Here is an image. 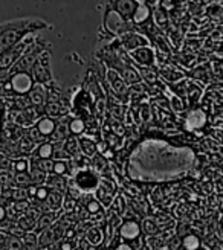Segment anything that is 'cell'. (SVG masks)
Masks as SVG:
<instances>
[{"mask_svg": "<svg viewBox=\"0 0 223 250\" xmlns=\"http://www.w3.org/2000/svg\"><path fill=\"white\" fill-rule=\"evenodd\" d=\"M46 26L47 24L39 19L37 20L22 19V20H12L5 24H0V54L8 51L12 46L19 44L35 29H42Z\"/></svg>", "mask_w": 223, "mask_h": 250, "instance_id": "6da1fadb", "label": "cell"}, {"mask_svg": "<svg viewBox=\"0 0 223 250\" xmlns=\"http://www.w3.org/2000/svg\"><path fill=\"white\" fill-rule=\"evenodd\" d=\"M32 44H35V40H34V35L31 34L24 40H22L19 44L12 46L11 49H8V51L0 54V72L8 73L17 64V61L29 51V47Z\"/></svg>", "mask_w": 223, "mask_h": 250, "instance_id": "7a4b0ae2", "label": "cell"}, {"mask_svg": "<svg viewBox=\"0 0 223 250\" xmlns=\"http://www.w3.org/2000/svg\"><path fill=\"white\" fill-rule=\"evenodd\" d=\"M104 28L109 32H112L113 35H116L121 39L122 35L133 32L136 26L133 23H130L129 20L122 19L115 9H112L110 6H107L106 14H104Z\"/></svg>", "mask_w": 223, "mask_h": 250, "instance_id": "3957f363", "label": "cell"}, {"mask_svg": "<svg viewBox=\"0 0 223 250\" xmlns=\"http://www.w3.org/2000/svg\"><path fill=\"white\" fill-rule=\"evenodd\" d=\"M106 78H107V83L110 85L112 92H113V95L119 99V104L127 103V96L130 93V89H129L127 83L121 78V75L113 69H109L106 72Z\"/></svg>", "mask_w": 223, "mask_h": 250, "instance_id": "277c9868", "label": "cell"}, {"mask_svg": "<svg viewBox=\"0 0 223 250\" xmlns=\"http://www.w3.org/2000/svg\"><path fill=\"white\" fill-rule=\"evenodd\" d=\"M73 183L78 188L81 192H92L100 188V179H98L96 172L89 171V169H80L75 177H73Z\"/></svg>", "mask_w": 223, "mask_h": 250, "instance_id": "5b68a950", "label": "cell"}, {"mask_svg": "<svg viewBox=\"0 0 223 250\" xmlns=\"http://www.w3.org/2000/svg\"><path fill=\"white\" fill-rule=\"evenodd\" d=\"M11 89L17 95H28L34 89V78L32 75L19 72V73H12V77L9 78Z\"/></svg>", "mask_w": 223, "mask_h": 250, "instance_id": "8992f818", "label": "cell"}, {"mask_svg": "<svg viewBox=\"0 0 223 250\" xmlns=\"http://www.w3.org/2000/svg\"><path fill=\"white\" fill-rule=\"evenodd\" d=\"M31 73H32L34 81H37L39 84H45L46 81H49V78H51V70H49V54L46 51L39 57Z\"/></svg>", "mask_w": 223, "mask_h": 250, "instance_id": "52a82bcc", "label": "cell"}, {"mask_svg": "<svg viewBox=\"0 0 223 250\" xmlns=\"http://www.w3.org/2000/svg\"><path fill=\"white\" fill-rule=\"evenodd\" d=\"M121 44L122 47L126 49V51L130 54L136 49H141V47H147L148 46V39L144 35H141L139 32H130V34H126L121 37Z\"/></svg>", "mask_w": 223, "mask_h": 250, "instance_id": "ba28073f", "label": "cell"}, {"mask_svg": "<svg viewBox=\"0 0 223 250\" xmlns=\"http://www.w3.org/2000/svg\"><path fill=\"white\" fill-rule=\"evenodd\" d=\"M130 58L136 62L138 66L141 67H153L155 64V52L150 46L147 47H141V49H136V51L130 52Z\"/></svg>", "mask_w": 223, "mask_h": 250, "instance_id": "9c48e42d", "label": "cell"}, {"mask_svg": "<svg viewBox=\"0 0 223 250\" xmlns=\"http://www.w3.org/2000/svg\"><path fill=\"white\" fill-rule=\"evenodd\" d=\"M109 6L115 9L122 19L130 21L136 11V6H138V2H134V0H116V2H112Z\"/></svg>", "mask_w": 223, "mask_h": 250, "instance_id": "30bf717a", "label": "cell"}, {"mask_svg": "<svg viewBox=\"0 0 223 250\" xmlns=\"http://www.w3.org/2000/svg\"><path fill=\"white\" fill-rule=\"evenodd\" d=\"M118 235L121 236L122 240L134 241V240H138L139 235H141V226L136 221H133V220H127V221H124L119 226Z\"/></svg>", "mask_w": 223, "mask_h": 250, "instance_id": "8fae6325", "label": "cell"}, {"mask_svg": "<svg viewBox=\"0 0 223 250\" xmlns=\"http://www.w3.org/2000/svg\"><path fill=\"white\" fill-rule=\"evenodd\" d=\"M152 17V9H150V5L147 2H138V6H136V11L132 17V23L134 26H139V24H144L150 20Z\"/></svg>", "mask_w": 223, "mask_h": 250, "instance_id": "7c38bea8", "label": "cell"}, {"mask_svg": "<svg viewBox=\"0 0 223 250\" xmlns=\"http://www.w3.org/2000/svg\"><path fill=\"white\" fill-rule=\"evenodd\" d=\"M35 128L42 133V136L46 137V136H52L54 134V131L57 128V124H55V121L52 118L45 116V118L39 119V122L35 124Z\"/></svg>", "mask_w": 223, "mask_h": 250, "instance_id": "4fadbf2b", "label": "cell"}, {"mask_svg": "<svg viewBox=\"0 0 223 250\" xmlns=\"http://www.w3.org/2000/svg\"><path fill=\"white\" fill-rule=\"evenodd\" d=\"M80 144V153L86 157H93L98 154L96 151V142H93L89 137H80L78 139Z\"/></svg>", "mask_w": 223, "mask_h": 250, "instance_id": "5bb4252c", "label": "cell"}, {"mask_svg": "<svg viewBox=\"0 0 223 250\" xmlns=\"http://www.w3.org/2000/svg\"><path fill=\"white\" fill-rule=\"evenodd\" d=\"M103 238H104V233L100 228H90L88 232H86V241H88L90 246H100L103 243Z\"/></svg>", "mask_w": 223, "mask_h": 250, "instance_id": "9a60e30c", "label": "cell"}, {"mask_svg": "<svg viewBox=\"0 0 223 250\" xmlns=\"http://www.w3.org/2000/svg\"><path fill=\"white\" fill-rule=\"evenodd\" d=\"M63 202H65V198H63V194H61L60 191H51L47 195V200H46L47 208L51 210L60 209L61 206H63Z\"/></svg>", "mask_w": 223, "mask_h": 250, "instance_id": "2e32d148", "label": "cell"}, {"mask_svg": "<svg viewBox=\"0 0 223 250\" xmlns=\"http://www.w3.org/2000/svg\"><path fill=\"white\" fill-rule=\"evenodd\" d=\"M54 153H55V148L51 142H43L37 148V157L40 160H51L54 157Z\"/></svg>", "mask_w": 223, "mask_h": 250, "instance_id": "e0dca14e", "label": "cell"}, {"mask_svg": "<svg viewBox=\"0 0 223 250\" xmlns=\"http://www.w3.org/2000/svg\"><path fill=\"white\" fill-rule=\"evenodd\" d=\"M29 95H31V103L34 105H42L46 98V89L43 87V84H35Z\"/></svg>", "mask_w": 223, "mask_h": 250, "instance_id": "ac0fdd59", "label": "cell"}, {"mask_svg": "<svg viewBox=\"0 0 223 250\" xmlns=\"http://www.w3.org/2000/svg\"><path fill=\"white\" fill-rule=\"evenodd\" d=\"M67 127H69V133L72 136H81L86 130V122L81 118H73L67 124Z\"/></svg>", "mask_w": 223, "mask_h": 250, "instance_id": "d6986e66", "label": "cell"}, {"mask_svg": "<svg viewBox=\"0 0 223 250\" xmlns=\"http://www.w3.org/2000/svg\"><path fill=\"white\" fill-rule=\"evenodd\" d=\"M63 149L70 156V159L78 156L80 154V144H78L77 137H67V141L63 145Z\"/></svg>", "mask_w": 223, "mask_h": 250, "instance_id": "ffe728a7", "label": "cell"}, {"mask_svg": "<svg viewBox=\"0 0 223 250\" xmlns=\"http://www.w3.org/2000/svg\"><path fill=\"white\" fill-rule=\"evenodd\" d=\"M92 103H93V98L89 95V92H86V90H81L75 98V104L78 107H81V110H89Z\"/></svg>", "mask_w": 223, "mask_h": 250, "instance_id": "44dd1931", "label": "cell"}, {"mask_svg": "<svg viewBox=\"0 0 223 250\" xmlns=\"http://www.w3.org/2000/svg\"><path fill=\"white\" fill-rule=\"evenodd\" d=\"M139 77H142V80L147 83V84H156L159 77H157V72L155 70V67H141V72H139Z\"/></svg>", "mask_w": 223, "mask_h": 250, "instance_id": "7402d4cb", "label": "cell"}, {"mask_svg": "<svg viewBox=\"0 0 223 250\" xmlns=\"http://www.w3.org/2000/svg\"><path fill=\"white\" fill-rule=\"evenodd\" d=\"M3 247L6 250H24V246L23 243L17 238L14 235H8L5 241H3Z\"/></svg>", "mask_w": 223, "mask_h": 250, "instance_id": "603a6c76", "label": "cell"}, {"mask_svg": "<svg viewBox=\"0 0 223 250\" xmlns=\"http://www.w3.org/2000/svg\"><path fill=\"white\" fill-rule=\"evenodd\" d=\"M55 241V236H54V228H49L46 230L42 232L40 238H39V246L42 249H46L47 244H52Z\"/></svg>", "mask_w": 223, "mask_h": 250, "instance_id": "cb8c5ba5", "label": "cell"}, {"mask_svg": "<svg viewBox=\"0 0 223 250\" xmlns=\"http://www.w3.org/2000/svg\"><path fill=\"white\" fill-rule=\"evenodd\" d=\"M182 246H183V250H197V249H201V240L197 238L196 235H187L182 240Z\"/></svg>", "mask_w": 223, "mask_h": 250, "instance_id": "d4e9b609", "label": "cell"}, {"mask_svg": "<svg viewBox=\"0 0 223 250\" xmlns=\"http://www.w3.org/2000/svg\"><path fill=\"white\" fill-rule=\"evenodd\" d=\"M153 19L155 23L157 24L159 28H167L168 26V16H167V11H164L162 8H159L153 12Z\"/></svg>", "mask_w": 223, "mask_h": 250, "instance_id": "484cf974", "label": "cell"}, {"mask_svg": "<svg viewBox=\"0 0 223 250\" xmlns=\"http://www.w3.org/2000/svg\"><path fill=\"white\" fill-rule=\"evenodd\" d=\"M23 246H24V250H37V247H39V238H37V235L32 232H28L23 238Z\"/></svg>", "mask_w": 223, "mask_h": 250, "instance_id": "4316f807", "label": "cell"}, {"mask_svg": "<svg viewBox=\"0 0 223 250\" xmlns=\"http://www.w3.org/2000/svg\"><path fill=\"white\" fill-rule=\"evenodd\" d=\"M67 136H69V127H67L66 124H61L60 127L55 128V131L52 134V139L54 141H60V142H66Z\"/></svg>", "mask_w": 223, "mask_h": 250, "instance_id": "83f0119b", "label": "cell"}, {"mask_svg": "<svg viewBox=\"0 0 223 250\" xmlns=\"http://www.w3.org/2000/svg\"><path fill=\"white\" fill-rule=\"evenodd\" d=\"M29 176H31L32 185H42V183L46 180V172H43L42 169H39L35 165H32Z\"/></svg>", "mask_w": 223, "mask_h": 250, "instance_id": "f1b7e54d", "label": "cell"}, {"mask_svg": "<svg viewBox=\"0 0 223 250\" xmlns=\"http://www.w3.org/2000/svg\"><path fill=\"white\" fill-rule=\"evenodd\" d=\"M35 223H37V221H35L34 217L23 215V217H20V220H19V228H20L22 230H32V229L37 226Z\"/></svg>", "mask_w": 223, "mask_h": 250, "instance_id": "f546056e", "label": "cell"}, {"mask_svg": "<svg viewBox=\"0 0 223 250\" xmlns=\"http://www.w3.org/2000/svg\"><path fill=\"white\" fill-rule=\"evenodd\" d=\"M69 171V167L65 160H55L54 162V167H52V172L54 176H58V177H63L65 174H67Z\"/></svg>", "mask_w": 223, "mask_h": 250, "instance_id": "4dcf8cb0", "label": "cell"}, {"mask_svg": "<svg viewBox=\"0 0 223 250\" xmlns=\"http://www.w3.org/2000/svg\"><path fill=\"white\" fill-rule=\"evenodd\" d=\"M86 210H88V214H90V215H98L103 212V205L98 202L96 198L89 200V203L86 205Z\"/></svg>", "mask_w": 223, "mask_h": 250, "instance_id": "1f68e13d", "label": "cell"}, {"mask_svg": "<svg viewBox=\"0 0 223 250\" xmlns=\"http://www.w3.org/2000/svg\"><path fill=\"white\" fill-rule=\"evenodd\" d=\"M14 179H16V183L17 185H23V186H26V188H29L32 185L31 176H29L28 172H17Z\"/></svg>", "mask_w": 223, "mask_h": 250, "instance_id": "d6a6232c", "label": "cell"}, {"mask_svg": "<svg viewBox=\"0 0 223 250\" xmlns=\"http://www.w3.org/2000/svg\"><path fill=\"white\" fill-rule=\"evenodd\" d=\"M93 167H95V169L96 171H103L106 167H107V160L101 156V154H96V156H93Z\"/></svg>", "mask_w": 223, "mask_h": 250, "instance_id": "836d02e7", "label": "cell"}, {"mask_svg": "<svg viewBox=\"0 0 223 250\" xmlns=\"http://www.w3.org/2000/svg\"><path fill=\"white\" fill-rule=\"evenodd\" d=\"M20 148H22V151H24V153H31L34 149V142L29 139L28 136H23L22 141H20Z\"/></svg>", "mask_w": 223, "mask_h": 250, "instance_id": "e575fe53", "label": "cell"}, {"mask_svg": "<svg viewBox=\"0 0 223 250\" xmlns=\"http://www.w3.org/2000/svg\"><path fill=\"white\" fill-rule=\"evenodd\" d=\"M14 168H16V172H28L29 162L26 159H19V160H16Z\"/></svg>", "mask_w": 223, "mask_h": 250, "instance_id": "d590c367", "label": "cell"}, {"mask_svg": "<svg viewBox=\"0 0 223 250\" xmlns=\"http://www.w3.org/2000/svg\"><path fill=\"white\" fill-rule=\"evenodd\" d=\"M49 191L46 186H37V192H35V198L40 200V202H46L47 200V195H49Z\"/></svg>", "mask_w": 223, "mask_h": 250, "instance_id": "8d00e7d4", "label": "cell"}, {"mask_svg": "<svg viewBox=\"0 0 223 250\" xmlns=\"http://www.w3.org/2000/svg\"><path fill=\"white\" fill-rule=\"evenodd\" d=\"M28 137L32 141V142H42L43 144V139H45V136H42V133L37 130L35 127H32V128H29V134H28Z\"/></svg>", "mask_w": 223, "mask_h": 250, "instance_id": "74e56055", "label": "cell"}, {"mask_svg": "<svg viewBox=\"0 0 223 250\" xmlns=\"http://www.w3.org/2000/svg\"><path fill=\"white\" fill-rule=\"evenodd\" d=\"M106 99L100 98V99H96V104H95V115L96 116H103L104 115V111H106Z\"/></svg>", "mask_w": 223, "mask_h": 250, "instance_id": "f35d334b", "label": "cell"}, {"mask_svg": "<svg viewBox=\"0 0 223 250\" xmlns=\"http://www.w3.org/2000/svg\"><path fill=\"white\" fill-rule=\"evenodd\" d=\"M46 111L49 115H52V116H60L61 115V111H63V108L60 107V104H49L47 107H46Z\"/></svg>", "mask_w": 223, "mask_h": 250, "instance_id": "ab89813d", "label": "cell"}, {"mask_svg": "<svg viewBox=\"0 0 223 250\" xmlns=\"http://www.w3.org/2000/svg\"><path fill=\"white\" fill-rule=\"evenodd\" d=\"M162 75L167 78V80H170V81H179L180 78H182V73H179V72H175V70H165V72H162Z\"/></svg>", "mask_w": 223, "mask_h": 250, "instance_id": "60d3db41", "label": "cell"}, {"mask_svg": "<svg viewBox=\"0 0 223 250\" xmlns=\"http://www.w3.org/2000/svg\"><path fill=\"white\" fill-rule=\"evenodd\" d=\"M144 229L147 230V233H155L156 230H157V226H156V223L155 221H152V220H147V221H144Z\"/></svg>", "mask_w": 223, "mask_h": 250, "instance_id": "b9f144b4", "label": "cell"}, {"mask_svg": "<svg viewBox=\"0 0 223 250\" xmlns=\"http://www.w3.org/2000/svg\"><path fill=\"white\" fill-rule=\"evenodd\" d=\"M112 111H113V118L115 119H118V121L122 119V116H124V107H121V104L112 107Z\"/></svg>", "mask_w": 223, "mask_h": 250, "instance_id": "7bdbcfd3", "label": "cell"}, {"mask_svg": "<svg viewBox=\"0 0 223 250\" xmlns=\"http://www.w3.org/2000/svg\"><path fill=\"white\" fill-rule=\"evenodd\" d=\"M60 250H73V244L72 241H63V243H60Z\"/></svg>", "mask_w": 223, "mask_h": 250, "instance_id": "ee69618b", "label": "cell"}, {"mask_svg": "<svg viewBox=\"0 0 223 250\" xmlns=\"http://www.w3.org/2000/svg\"><path fill=\"white\" fill-rule=\"evenodd\" d=\"M101 156H103L106 160H107V159H110V160H112V159H115V153H113V149H112V148H107Z\"/></svg>", "mask_w": 223, "mask_h": 250, "instance_id": "f6af8a7d", "label": "cell"}, {"mask_svg": "<svg viewBox=\"0 0 223 250\" xmlns=\"http://www.w3.org/2000/svg\"><path fill=\"white\" fill-rule=\"evenodd\" d=\"M115 250H133V247H132L130 244H127V243H119V244L115 247Z\"/></svg>", "mask_w": 223, "mask_h": 250, "instance_id": "bcb514c9", "label": "cell"}, {"mask_svg": "<svg viewBox=\"0 0 223 250\" xmlns=\"http://www.w3.org/2000/svg\"><path fill=\"white\" fill-rule=\"evenodd\" d=\"M141 113H142V119L144 121H148V118H150V108H148V107H142L141 108Z\"/></svg>", "mask_w": 223, "mask_h": 250, "instance_id": "7dc6e473", "label": "cell"}, {"mask_svg": "<svg viewBox=\"0 0 223 250\" xmlns=\"http://www.w3.org/2000/svg\"><path fill=\"white\" fill-rule=\"evenodd\" d=\"M5 116V101L3 99H0V119Z\"/></svg>", "mask_w": 223, "mask_h": 250, "instance_id": "c3c4849f", "label": "cell"}, {"mask_svg": "<svg viewBox=\"0 0 223 250\" xmlns=\"http://www.w3.org/2000/svg\"><path fill=\"white\" fill-rule=\"evenodd\" d=\"M5 217H6V210H5V208L2 205H0V221H3Z\"/></svg>", "mask_w": 223, "mask_h": 250, "instance_id": "681fc988", "label": "cell"}, {"mask_svg": "<svg viewBox=\"0 0 223 250\" xmlns=\"http://www.w3.org/2000/svg\"><path fill=\"white\" fill-rule=\"evenodd\" d=\"M9 167V164H8V160L6 159H2L0 160V168H8Z\"/></svg>", "mask_w": 223, "mask_h": 250, "instance_id": "f907efd6", "label": "cell"}, {"mask_svg": "<svg viewBox=\"0 0 223 250\" xmlns=\"http://www.w3.org/2000/svg\"><path fill=\"white\" fill-rule=\"evenodd\" d=\"M197 250H206L205 247H201V249H197Z\"/></svg>", "mask_w": 223, "mask_h": 250, "instance_id": "816d5d0a", "label": "cell"}, {"mask_svg": "<svg viewBox=\"0 0 223 250\" xmlns=\"http://www.w3.org/2000/svg\"><path fill=\"white\" fill-rule=\"evenodd\" d=\"M0 130H2V122H0Z\"/></svg>", "mask_w": 223, "mask_h": 250, "instance_id": "f5cc1de1", "label": "cell"}, {"mask_svg": "<svg viewBox=\"0 0 223 250\" xmlns=\"http://www.w3.org/2000/svg\"><path fill=\"white\" fill-rule=\"evenodd\" d=\"M42 250H47V249H42Z\"/></svg>", "mask_w": 223, "mask_h": 250, "instance_id": "db71d44e", "label": "cell"}]
</instances>
